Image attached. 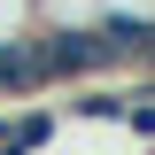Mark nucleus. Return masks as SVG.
<instances>
[{
	"mask_svg": "<svg viewBox=\"0 0 155 155\" xmlns=\"http://www.w3.org/2000/svg\"><path fill=\"white\" fill-rule=\"evenodd\" d=\"M140 78H155V23H147V54H140Z\"/></svg>",
	"mask_w": 155,
	"mask_h": 155,
	"instance_id": "obj_3",
	"label": "nucleus"
},
{
	"mask_svg": "<svg viewBox=\"0 0 155 155\" xmlns=\"http://www.w3.org/2000/svg\"><path fill=\"white\" fill-rule=\"evenodd\" d=\"M124 109H132V93H116V85H85L62 116H70V124H124Z\"/></svg>",
	"mask_w": 155,
	"mask_h": 155,
	"instance_id": "obj_1",
	"label": "nucleus"
},
{
	"mask_svg": "<svg viewBox=\"0 0 155 155\" xmlns=\"http://www.w3.org/2000/svg\"><path fill=\"white\" fill-rule=\"evenodd\" d=\"M109 0H31V23H85V16H101Z\"/></svg>",
	"mask_w": 155,
	"mask_h": 155,
	"instance_id": "obj_2",
	"label": "nucleus"
}]
</instances>
